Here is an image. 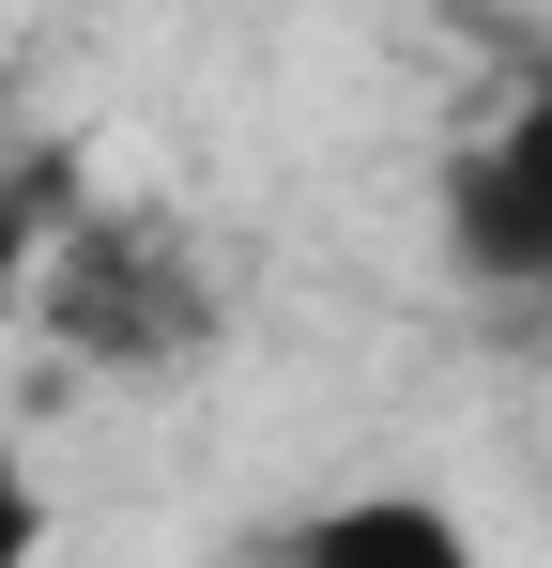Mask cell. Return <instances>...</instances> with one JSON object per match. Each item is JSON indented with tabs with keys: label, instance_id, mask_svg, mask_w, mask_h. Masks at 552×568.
<instances>
[{
	"label": "cell",
	"instance_id": "obj_3",
	"mask_svg": "<svg viewBox=\"0 0 552 568\" xmlns=\"http://www.w3.org/2000/svg\"><path fill=\"white\" fill-rule=\"evenodd\" d=\"M276 568H491V554L446 491H338L276 538Z\"/></svg>",
	"mask_w": 552,
	"mask_h": 568
},
{
	"label": "cell",
	"instance_id": "obj_2",
	"mask_svg": "<svg viewBox=\"0 0 552 568\" xmlns=\"http://www.w3.org/2000/svg\"><path fill=\"white\" fill-rule=\"evenodd\" d=\"M446 246L491 292H552V78L446 170Z\"/></svg>",
	"mask_w": 552,
	"mask_h": 568
},
{
	"label": "cell",
	"instance_id": "obj_1",
	"mask_svg": "<svg viewBox=\"0 0 552 568\" xmlns=\"http://www.w3.org/2000/svg\"><path fill=\"white\" fill-rule=\"evenodd\" d=\"M47 323H62V354L78 369H200L215 354V277L184 262L170 231H139V215H108L62 246V277H47Z\"/></svg>",
	"mask_w": 552,
	"mask_h": 568
},
{
	"label": "cell",
	"instance_id": "obj_4",
	"mask_svg": "<svg viewBox=\"0 0 552 568\" xmlns=\"http://www.w3.org/2000/svg\"><path fill=\"white\" fill-rule=\"evenodd\" d=\"M47 538H62V523H47V476L0 446V568H47Z\"/></svg>",
	"mask_w": 552,
	"mask_h": 568
}]
</instances>
